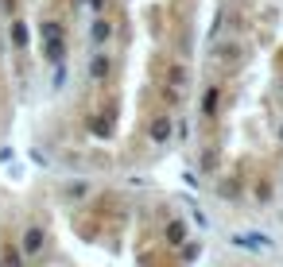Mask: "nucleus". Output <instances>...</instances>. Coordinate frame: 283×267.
<instances>
[{
    "label": "nucleus",
    "mask_w": 283,
    "mask_h": 267,
    "mask_svg": "<svg viewBox=\"0 0 283 267\" xmlns=\"http://www.w3.org/2000/svg\"><path fill=\"white\" fill-rule=\"evenodd\" d=\"M186 86H190V74H186V66L171 62V66H163V70H159V93L167 97L171 105H178V97L186 93Z\"/></svg>",
    "instance_id": "nucleus-1"
},
{
    "label": "nucleus",
    "mask_w": 283,
    "mask_h": 267,
    "mask_svg": "<svg viewBox=\"0 0 283 267\" xmlns=\"http://www.w3.org/2000/svg\"><path fill=\"white\" fill-rule=\"evenodd\" d=\"M109 66H113V62H109L105 54H97V58L89 62V78H109Z\"/></svg>",
    "instance_id": "nucleus-2"
},
{
    "label": "nucleus",
    "mask_w": 283,
    "mask_h": 267,
    "mask_svg": "<svg viewBox=\"0 0 283 267\" xmlns=\"http://www.w3.org/2000/svg\"><path fill=\"white\" fill-rule=\"evenodd\" d=\"M151 139H159V143L167 139V120H163V116H159L155 124H151Z\"/></svg>",
    "instance_id": "nucleus-4"
},
{
    "label": "nucleus",
    "mask_w": 283,
    "mask_h": 267,
    "mask_svg": "<svg viewBox=\"0 0 283 267\" xmlns=\"http://www.w3.org/2000/svg\"><path fill=\"white\" fill-rule=\"evenodd\" d=\"M89 35H93V43H105V39H109V24H105V19H97V24L89 27Z\"/></svg>",
    "instance_id": "nucleus-3"
}]
</instances>
